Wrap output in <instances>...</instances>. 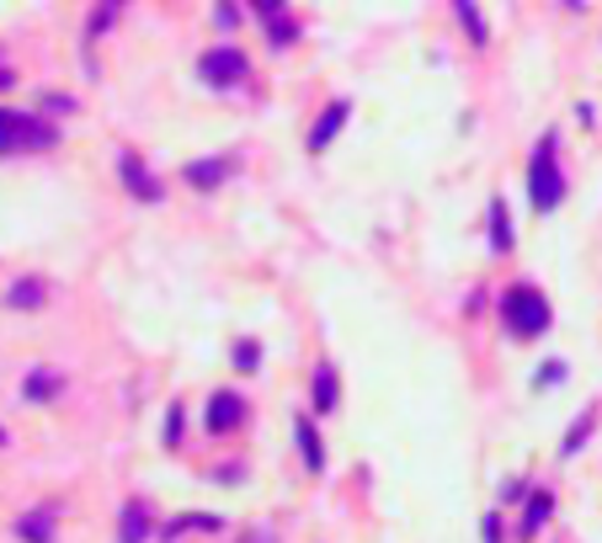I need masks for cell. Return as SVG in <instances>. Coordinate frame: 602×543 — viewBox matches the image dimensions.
Wrapping results in <instances>:
<instances>
[{"mask_svg": "<svg viewBox=\"0 0 602 543\" xmlns=\"http://www.w3.org/2000/svg\"><path fill=\"white\" fill-rule=\"evenodd\" d=\"M54 144H60L54 122L16 113V107H0V150H54Z\"/></svg>", "mask_w": 602, "mask_h": 543, "instance_id": "1", "label": "cell"}, {"mask_svg": "<svg viewBox=\"0 0 602 543\" xmlns=\"http://www.w3.org/2000/svg\"><path fill=\"white\" fill-rule=\"evenodd\" d=\"M528 192H534V208L549 214L560 197H565V181H560V166H554V133H543L539 150H534V166H528Z\"/></svg>", "mask_w": 602, "mask_h": 543, "instance_id": "2", "label": "cell"}, {"mask_svg": "<svg viewBox=\"0 0 602 543\" xmlns=\"http://www.w3.org/2000/svg\"><path fill=\"white\" fill-rule=\"evenodd\" d=\"M501 314H507V325L517 336H543L549 331V299H543L539 288H512L501 299Z\"/></svg>", "mask_w": 602, "mask_h": 543, "instance_id": "3", "label": "cell"}, {"mask_svg": "<svg viewBox=\"0 0 602 543\" xmlns=\"http://www.w3.org/2000/svg\"><path fill=\"white\" fill-rule=\"evenodd\" d=\"M245 69H251L245 54H241V49H230V43H225V49H214V54H203V64H197V75H203L208 86H241Z\"/></svg>", "mask_w": 602, "mask_h": 543, "instance_id": "4", "label": "cell"}, {"mask_svg": "<svg viewBox=\"0 0 602 543\" xmlns=\"http://www.w3.org/2000/svg\"><path fill=\"white\" fill-rule=\"evenodd\" d=\"M118 171H123V186H128L133 197H144V203H161V197H166V186L150 177V166H144L133 150H123L118 155Z\"/></svg>", "mask_w": 602, "mask_h": 543, "instance_id": "5", "label": "cell"}, {"mask_svg": "<svg viewBox=\"0 0 602 543\" xmlns=\"http://www.w3.org/2000/svg\"><path fill=\"white\" fill-rule=\"evenodd\" d=\"M256 22H267L272 49H289V43L299 38V22L289 16V5H283V0H256Z\"/></svg>", "mask_w": 602, "mask_h": 543, "instance_id": "6", "label": "cell"}, {"mask_svg": "<svg viewBox=\"0 0 602 543\" xmlns=\"http://www.w3.org/2000/svg\"><path fill=\"white\" fill-rule=\"evenodd\" d=\"M241 422H245V400L235 395V389H219V395L208 400V431L225 437V431H235Z\"/></svg>", "mask_w": 602, "mask_h": 543, "instance_id": "7", "label": "cell"}, {"mask_svg": "<svg viewBox=\"0 0 602 543\" xmlns=\"http://www.w3.org/2000/svg\"><path fill=\"white\" fill-rule=\"evenodd\" d=\"M347 118H353V107H347V102H331V107L320 113V122L309 128V150H325V144L347 128Z\"/></svg>", "mask_w": 602, "mask_h": 543, "instance_id": "8", "label": "cell"}, {"mask_svg": "<svg viewBox=\"0 0 602 543\" xmlns=\"http://www.w3.org/2000/svg\"><path fill=\"white\" fill-rule=\"evenodd\" d=\"M43 299H49V283H43V277H22V283L5 288V309H43Z\"/></svg>", "mask_w": 602, "mask_h": 543, "instance_id": "9", "label": "cell"}, {"mask_svg": "<svg viewBox=\"0 0 602 543\" xmlns=\"http://www.w3.org/2000/svg\"><path fill=\"white\" fill-rule=\"evenodd\" d=\"M225 528V517H208V512H187L177 522H166L161 528V539H181V533H219Z\"/></svg>", "mask_w": 602, "mask_h": 543, "instance_id": "10", "label": "cell"}, {"mask_svg": "<svg viewBox=\"0 0 602 543\" xmlns=\"http://www.w3.org/2000/svg\"><path fill=\"white\" fill-rule=\"evenodd\" d=\"M230 177V160H192L187 171H181V181H192L197 192H208V186H219V181Z\"/></svg>", "mask_w": 602, "mask_h": 543, "instance_id": "11", "label": "cell"}, {"mask_svg": "<svg viewBox=\"0 0 602 543\" xmlns=\"http://www.w3.org/2000/svg\"><path fill=\"white\" fill-rule=\"evenodd\" d=\"M16 539L22 543H54V512H27L16 522Z\"/></svg>", "mask_w": 602, "mask_h": 543, "instance_id": "12", "label": "cell"}, {"mask_svg": "<svg viewBox=\"0 0 602 543\" xmlns=\"http://www.w3.org/2000/svg\"><path fill=\"white\" fill-rule=\"evenodd\" d=\"M549 512H554V495H549V490H534V495H528V512H523V539H534V533H543Z\"/></svg>", "mask_w": 602, "mask_h": 543, "instance_id": "13", "label": "cell"}, {"mask_svg": "<svg viewBox=\"0 0 602 543\" xmlns=\"http://www.w3.org/2000/svg\"><path fill=\"white\" fill-rule=\"evenodd\" d=\"M60 389H64V378L54 373V367H38V373H27V384H22L27 400H54Z\"/></svg>", "mask_w": 602, "mask_h": 543, "instance_id": "14", "label": "cell"}, {"mask_svg": "<svg viewBox=\"0 0 602 543\" xmlns=\"http://www.w3.org/2000/svg\"><path fill=\"white\" fill-rule=\"evenodd\" d=\"M490 250H496V256L512 250V224H507V203H501V197H490Z\"/></svg>", "mask_w": 602, "mask_h": 543, "instance_id": "15", "label": "cell"}, {"mask_svg": "<svg viewBox=\"0 0 602 543\" xmlns=\"http://www.w3.org/2000/svg\"><path fill=\"white\" fill-rule=\"evenodd\" d=\"M144 533H150V506L144 501L123 506V543H144Z\"/></svg>", "mask_w": 602, "mask_h": 543, "instance_id": "16", "label": "cell"}, {"mask_svg": "<svg viewBox=\"0 0 602 543\" xmlns=\"http://www.w3.org/2000/svg\"><path fill=\"white\" fill-rule=\"evenodd\" d=\"M315 411H336V367L331 362L315 367Z\"/></svg>", "mask_w": 602, "mask_h": 543, "instance_id": "17", "label": "cell"}, {"mask_svg": "<svg viewBox=\"0 0 602 543\" xmlns=\"http://www.w3.org/2000/svg\"><path fill=\"white\" fill-rule=\"evenodd\" d=\"M294 437H299V453H304V464H309V475H320V469H325V453H320V437H315V426L299 422V426H294Z\"/></svg>", "mask_w": 602, "mask_h": 543, "instance_id": "18", "label": "cell"}, {"mask_svg": "<svg viewBox=\"0 0 602 543\" xmlns=\"http://www.w3.org/2000/svg\"><path fill=\"white\" fill-rule=\"evenodd\" d=\"M453 11H459V22H464V33H470V38H475V43H485V22H481V5H470V0H459V5H453Z\"/></svg>", "mask_w": 602, "mask_h": 543, "instance_id": "19", "label": "cell"}, {"mask_svg": "<svg viewBox=\"0 0 602 543\" xmlns=\"http://www.w3.org/2000/svg\"><path fill=\"white\" fill-rule=\"evenodd\" d=\"M592 416H598V411H581V416H576V426H571V437H565V453H576V448L587 442V431H592Z\"/></svg>", "mask_w": 602, "mask_h": 543, "instance_id": "20", "label": "cell"}, {"mask_svg": "<svg viewBox=\"0 0 602 543\" xmlns=\"http://www.w3.org/2000/svg\"><path fill=\"white\" fill-rule=\"evenodd\" d=\"M256 362H261V347H256V341H241V347H235V367H241V373H251Z\"/></svg>", "mask_w": 602, "mask_h": 543, "instance_id": "21", "label": "cell"}, {"mask_svg": "<svg viewBox=\"0 0 602 543\" xmlns=\"http://www.w3.org/2000/svg\"><path fill=\"white\" fill-rule=\"evenodd\" d=\"M118 11H123V5H97V22H91V33H107V27L118 22Z\"/></svg>", "mask_w": 602, "mask_h": 543, "instance_id": "22", "label": "cell"}, {"mask_svg": "<svg viewBox=\"0 0 602 543\" xmlns=\"http://www.w3.org/2000/svg\"><path fill=\"white\" fill-rule=\"evenodd\" d=\"M523 495H528V484H523V480L501 484V501H523Z\"/></svg>", "mask_w": 602, "mask_h": 543, "instance_id": "23", "label": "cell"}, {"mask_svg": "<svg viewBox=\"0 0 602 543\" xmlns=\"http://www.w3.org/2000/svg\"><path fill=\"white\" fill-rule=\"evenodd\" d=\"M549 378H565V362H543V367H539V384H549Z\"/></svg>", "mask_w": 602, "mask_h": 543, "instance_id": "24", "label": "cell"}, {"mask_svg": "<svg viewBox=\"0 0 602 543\" xmlns=\"http://www.w3.org/2000/svg\"><path fill=\"white\" fill-rule=\"evenodd\" d=\"M166 437H171V442L181 437V411H171V416H166Z\"/></svg>", "mask_w": 602, "mask_h": 543, "instance_id": "25", "label": "cell"}, {"mask_svg": "<svg viewBox=\"0 0 602 543\" xmlns=\"http://www.w3.org/2000/svg\"><path fill=\"white\" fill-rule=\"evenodd\" d=\"M241 543H278V539H272V533H267V528H256V533H245Z\"/></svg>", "mask_w": 602, "mask_h": 543, "instance_id": "26", "label": "cell"}, {"mask_svg": "<svg viewBox=\"0 0 602 543\" xmlns=\"http://www.w3.org/2000/svg\"><path fill=\"white\" fill-rule=\"evenodd\" d=\"M11 80H16V75H11V69H0V91H5V86H11Z\"/></svg>", "mask_w": 602, "mask_h": 543, "instance_id": "27", "label": "cell"}, {"mask_svg": "<svg viewBox=\"0 0 602 543\" xmlns=\"http://www.w3.org/2000/svg\"><path fill=\"white\" fill-rule=\"evenodd\" d=\"M0 442H5V426H0Z\"/></svg>", "mask_w": 602, "mask_h": 543, "instance_id": "28", "label": "cell"}]
</instances>
